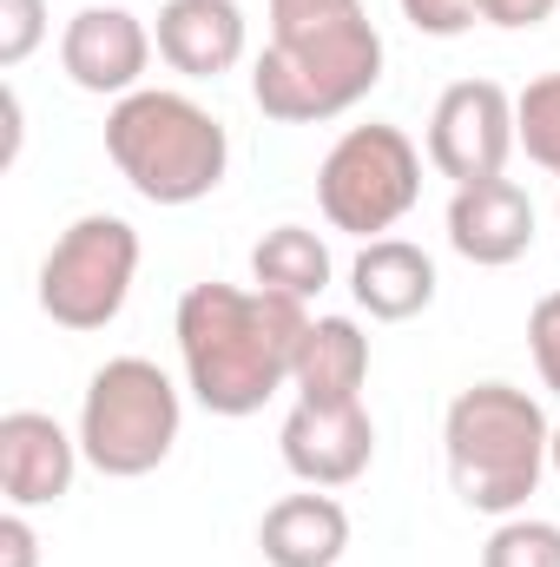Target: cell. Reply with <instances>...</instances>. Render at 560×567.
I'll return each mask as SVG.
<instances>
[{"label": "cell", "instance_id": "603a6c76", "mask_svg": "<svg viewBox=\"0 0 560 567\" xmlns=\"http://www.w3.org/2000/svg\"><path fill=\"white\" fill-rule=\"evenodd\" d=\"M403 20L428 40H455V33H468L481 20V7L475 0H403Z\"/></svg>", "mask_w": 560, "mask_h": 567}, {"label": "cell", "instance_id": "484cf974", "mask_svg": "<svg viewBox=\"0 0 560 567\" xmlns=\"http://www.w3.org/2000/svg\"><path fill=\"white\" fill-rule=\"evenodd\" d=\"M548 468L560 475V423H554V442H548Z\"/></svg>", "mask_w": 560, "mask_h": 567}, {"label": "cell", "instance_id": "ac0fdd59", "mask_svg": "<svg viewBox=\"0 0 560 567\" xmlns=\"http://www.w3.org/2000/svg\"><path fill=\"white\" fill-rule=\"evenodd\" d=\"M515 140L541 172L560 178V73H541L515 93Z\"/></svg>", "mask_w": 560, "mask_h": 567}, {"label": "cell", "instance_id": "ffe728a7", "mask_svg": "<svg viewBox=\"0 0 560 567\" xmlns=\"http://www.w3.org/2000/svg\"><path fill=\"white\" fill-rule=\"evenodd\" d=\"M46 40V0H0V66H27Z\"/></svg>", "mask_w": 560, "mask_h": 567}, {"label": "cell", "instance_id": "4fadbf2b", "mask_svg": "<svg viewBox=\"0 0 560 567\" xmlns=\"http://www.w3.org/2000/svg\"><path fill=\"white\" fill-rule=\"evenodd\" d=\"M152 40H158V60L172 73H185V80H218L251 47L238 0H165Z\"/></svg>", "mask_w": 560, "mask_h": 567}, {"label": "cell", "instance_id": "2e32d148", "mask_svg": "<svg viewBox=\"0 0 560 567\" xmlns=\"http://www.w3.org/2000/svg\"><path fill=\"white\" fill-rule=\"evenodd\" d=\"M370 383V337L356 330V317H310L290 390L297 403H363Z\"/></svg>", "mask_w": 560, "mask_h": 567}, {"label": "cell", "instance_id": "8992f818", "mask_svg": "<svg viewBox=\"0 0 560 567\" xmlns=\"http://www.w3.org/2000/svg\"><path fill=\"white\" fill-rule=\"evenodd\" d=\"M416 198H422V152L390 120L350 126L317 165V212L330 218V231H350L363 245L396 231L416 212Z\"/></svg>", "mask_w": 560, "mask_h": 567}, {"label": "cell", "instance_id": "ba28073f", "mask_svg": "<svg viewBox=\"0 0 560 567\" xmlns=\"http://www.w3.org/2000/svg\"><path fill=\"white\" fill-rule=\"evenodd\" d=\"M515 145V93L501 80H455L428 113V165L448 185L508 178Z\"/></svg>", "mask_w": 560, "mask_h": 567}, {"label": "cell", "instance_id": "5bb4252c", "mask_svg": "<svg viewBox=\"0 0 560 567\" xmlns=\"http://www.w3.org/2000/svg\"><path fill=\"white\" fill-rule=\"evenodd\" d=\"M258 548L271 567H336L350 555V508L330 488H303L265 508Z\"/></svg>", "mask_w": 560, "mask_h": 567}, {"label": "cell", "instance_id": "8fae6325", "mask_svg": "<svg viewBox=\"0 0 560 567\" xmlns=\"http://www.w3.org/2000/svg\"><path fill=\"white\" fill-rule=\"evenodd\" d=\"M80 462H86L80 435H66L46 410H7L0 416V488H7V508H53V502H66Z\"/></svg>", "mask_w": 560, "mask_h": 567}, {"label": "cell", "instance_id": "30bf717a", "mask_svg": "<svg viewBox=\"0 0 560 567\" xmlns=\"http://www.w3.org/2000/svg\"><path fill=\"white\" fill-rule=\"evenodd\" d=\"M152 33H145L139 13L126 7H80L60 33V66L80 93L93 100H126L145 86V66H152Z\"/></svg>", "mask_w": 560, "mask_h": 567}, {"label": "cell", "instance_id": "cb8c5ba5", "mask_svg": "<svg viewBox=\"0 0 560 567\" xmlns=\"http://www.w3.org/2000/svg\"><path fill=\"white\" fill-rule=\"evenodd\" d=\"M0 567H40V535L27 522V508L0 515Z\"/></svg>", "mask_w": 560, "mask_h": 567}, {"label": "cell", "instance_id": "5b68a950", "mask_svg": "<svg viewBox=\"0 0 560 567\" xmlns=\"http://www.w3.org/2000/svg\"><path fill=\"white\" fill-rule=\"evenodd\" d=\"M178 423V383L152 357H106L80 396V455L113 482H139L172 455Z\"/></svg>", "mask_w": 560, "mask_h": 567}, {"label": "cell", "instance_id": "d4e9b609", "mask_svg": "<svg viewBox=\"0 0 560 567\" xmlns=\"http://www.w3.org/2000/svg\"><path fill=\"white\" fill-rule=\"evenodd\" d=\"M475 7H481V20H488V27H501V33H521V27H541L560 0H475Z\"/></svg>", "mask_w": 560, "mask_h": 567}, {"label": "cell", "instance_id": "e0dca14e", "mask_svg": "<svg viewBox=\"0 0 560 567\" xmlns=\"http://www.w3.org/2000/svg\"><path fill=\"white\" fill-rule=\"evenodd\" d=\"M251 284L310 303V297L330 284V245H323L310 225H278V231H265L258 251H251Z\"/></svg>", "mask_w": 560, "mask_h": 567}, {"label": "cell", "instance_id": "7402d4cb", "mask_svg": "<svg viewBox=\"0 0 560 567\" xmlns=\"http://www.w3.org/2000/svg\"><path fill=\"white\" fill-rule=\"evenodd\" d=\"M265 7H271V40H283V33H310V27H330V20L363 13V0H265Z\"/></svg>", "mask_w": 560, "mask_h": 567}, {"label": "cell", "instance_id": "44dd1931", "mask_svg": "<svg viewBox=\"0 0 560 567\" xmlns=\"http://www.w3.org/2000/svg\"><path fill=\"white\" fill-rule=\"evenodd\" d=\"M528 350H535L541 390H554L560 396V290H548V297L528 310Z\"/></svg>", "mask_w": 560, "mask_h": 567}, {"label": "cell", "instance_id": "7a4b0ae2", "mask_svg": "<svg viewBox=\"0 0 560 567\" xmlns=\"http://www.w3.org/2000/svg\"><path fill=\"white\" fill-rule=\"evenodd\" d=\"M548 442H554V423L521 383H468L442 416L448 488L462 495V508L508 522L541 488Z\"/></svg>", "mask_w": 560, "mask_h": 567}, {"label": "cell", "instance_id": "9a60e30c", "mask_svg": "<svg viewBox=\"0 0 560 567\" xmlns=\"http://www.w3.org/2000/svg\"><path fill=\"white\" fill-rule=\"evenodd\" d=\"M350 297L376 323H409L435 303V258L409 238H370L350 265Z\"/></svg>", "mask_w": 560, "mask_h": 567}, {"label": "cell", "instance_id": "52a82bcc", "mask_svg": "<svg viewBox=\"0 0 560 567\" xmlns=\"http://www.w3.org/2000/svg\"><path fill=\"white\" fill-rule=\"evenodd\" d=\"M133 278H139V231L120 212H86L40 258V310L73 337L106 330L126 310Z\"/></svg>", "mask_w": 560, "mask_h": 567}, {"label": "cell", "instance_id": "d6986e66", "mask_svg": "<svg viewBox=\"0 0 560 567\" xmlns=\"http://www.w3.org/2000/svg\"><path fill=\"white\" fill-rule=\"evenodd\" d=\"M481 567H560V522H541V515H508V522L488 535Z\"/></svg>", "mask_w": 560, "mask_h": 567}, {"label": "cell", "instance_id": "7c38bea8", "mask_svg": "<svg viewBox=\"0 0 560 567\" xmlns=\"http://www.w3.org/2000/svg\"><path fill=\"white\" fill-rule=\"evenodd\" d=\"M448 245H455V258H468L481 271L521 265L535 251V198L515 178L455 185V198H448Z\"/></svg>", "mask_w": 560, "mask_h": 567}, {"label": "cell", "instance_id": "3957f363", "mask_svg": "<svg viewBox=\"0 0 560 567\" xmlns=\"http://www.w3.org/2000/svg\"><path fill=\"white\" fill-rule=\"evenodd\" d=\"M106 158L120 165V178L145 205L178 212V205H198L225 185L231 133L191 93L139 86V93L113 100V113H106Z\"/></svg>", "mask_w": 560, "mask_h": 567}, {"label": "cell", "instance_id": "6da1fadb", "mask_svg": "<svg viewBox=\"0 0 560 567\" xmlns=\"http://www.w3.org/2000/svg\"><path fill=\"white\" fill-rule=\"evenodd\" d=\"M172 330H178V363H185V390L198 396V410L238 423V416H258L290 383L310 317L297 297L211 278L178 297Z\"/></svg>", "mask_w": 560, "mask_h": 567}, {"label": "cell", "instance_id": "9c48e42d", "mask_svg": "<svg viewBox=\"0 0 560 567\" xmlns=\"http://www.w3.org/2000/svg\"><path fill=\"white\" fill-rule=\"evenodd\" d=\"M278 449L303 488H350L376 462V423L363 403H297L278 429Z\"/></svg>", "mask_w": 560, "mask_h": 567}, {"label": "cell", "instance_id": "277c9868", "mask_svg": "<svg viewBox=\"0 0 560 567\" xmlns=\"http://www.w3.org/2000/svg\"><path fill=\"white\" fill-rule=\"evenodd\" d=\"M383 60L390 53H383V33L370 13H350V20H330L310 33H283L251 66V100L278 126H323L376 93Z\"/></svg>", "mask_w": 560, "mask_h": 567}]
</instances>
